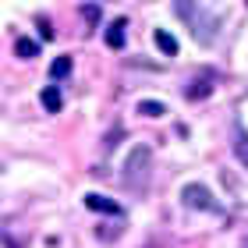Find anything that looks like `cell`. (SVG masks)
Instances as JSON below:
<instances>
[{"instance_id":"6da1fadb","label":"cell","mask_w":248,"mask_h":248,"mask_svg":"<svg viewBox=\"0 0 248 248\" xmlns=\"http://www.w3.org/2000/svg\"><path fill=\"white\" fill-rule=\"evenodd\" d=\"M149 174H153V149L149 145H135L128 153V160H124V174H121L124 188L135 191V195H142V191L149 188Z\"/></svg>"},{"instance_id":"7a4b0ae2","label":"cell","mask_w":248,"mask_h":248,"mask_svg":"<svg viewBox=\"0 0 248 248\" xmlns=\"http://www.w3.org/2000/svg\"><path fill=\"white\" fill-rule=\"evenodd\" d=\"M174 11H177V15H181L185 21H191V32H195V39H199V43H213V32H209V29H217V18H209L202 7L185 4V0H177Z\"/></svg>"},{"instance_id":"3957f363","label":"cell","mask_w":248,"mask_h":248,"mask_svg":"<svg viewBox=\"0 0 248 248\" xmlns=\"http://www.w3.org/2000/svg\"><path fill=\"white\" fill-rule=\"evenodd\" d=\"M181 199H185V206H191V209H202V213H220L217 199H213V191H209L206 185H185Z\"/></svg>"},{"instance_id":"277c9868","label":"cell","mask_w":248,"mask_h":248,"mask_svg":"<svg viewBox=\"0 0 248 248\" xmlns=\"http://www.w3.org/2000/svg\"><path fill=\"white\" fill-rule=\"evenodd\" d=\"M213 85H217V78L213 75H199V78H191V82L185 85V99H206L213 93Z\"/></svg>"},{"instance_id":"5b68a950","label":"cell","mask_w":248,"mask_h":248,"mask_svg":"<svg viewBox=\"0 0 248 248\" xmlns=\"http://www.w3.org/2000/svg\"><path fill=\"white\" fill-rule=\"evenodd\" d=\"M85 206L93 209V213H110V217H117V213H121V202L99 195V191H89V195H85Z\"/></svg>"},{"instance_id":"8992f818","label":"cell","mask_w":248,"mask_h":248,"mask_svg":"<svg viewBox=\"0 0 248 248\" xmlns=\"http://www.w3.org/2000/svg\"><path fill=\"white\" fill-rule=\"evenodd\" d=\"M124 29H128V21H124V18H117L114 25L107 29V46L110 50H121L124 46Z\"/></svg>"},{"instance_id":"52a82bcc","label":"cell","mask_w":248,"mask_h":248,"mask_svg":"<svg viewBox=\"0 0 248 248\" xmlns=\"http://www.w3.org/2000/svg\"><path fill=\"white\" fill-rule=\"evenodd\" d=\"M39 99H43V107H46L50 114H57V110L64 107V99H61V89H57V85H46V89H43V96H39Z\"/></svg>"},{"instance_id":"ba28073f","label":"cell","mask_w":248,"mask_h":248,"mask_svg":"<svg viewBox=\"0 0 248 248\" xmlns=\"http://www.w3.org/2000/svg\"><path fill=\"white\" fill-rule=\"evenodd\" d=\"M156 46H160L167 57H177V39H174L167 29H156Z\"/></svg>"},{"instance_id":"9c48e42d","label":"cell","mask_w":248,"mask_h":248,"mask_svg":"<svg viewBox=\"0 0 248 248\" xmlns=\"http://www.w3.org/2000/svg\"><path fill=\"white\" fill-rule=\"evenodd\" d=\"M15 53H18L21 61H32V57L39 53V43H36V39H29V36H21V39L15 43Z\"/></svg>"},{"instance_id":"30bf717a","label":"cell","mask_w":248,"mask_h":248,"mask_svg":"<svg viewBox=\"0 0 248 248\" xmlns=\"http://www.w3.org/2000/svg\"><path fill=\"white\" fill-rule=\"evenodd\" d=\"M139 114H142V117H163L167 107L156 103V99H142V103H139Z\"/></svg>"},{"instance_id":"8fae6325","label":"cell","mask_w":248,"mask_h":248,"mask_svg":"<svg viewBox=\"0 0 248 248\" xmlns=\"http://www.w3.org/2000/svg\"><path fill=\"white\" fill-rule=\"evenodd\" d=\"M234 156H238V160L245 163V170H248V135H234Z\"/></svg>"},{"instance_id":"7c38bea8","label":"cell","mask_w":248,"mask_h":248,"mask_svg":"<svg viewBox=\"0 0 248 248\" xmlns=\"http://www.w3.org/2000/svg\"><path fill=\"white\" fill-rule=\"evenodd\" d=\"M50 75L53 78H67V75H71V57H57L50 64Z\"/></svg>"},{"instance_id":"4fadbf2b","label":"cell","mask_w":248,"mask_h":248,"mask_svg":"<svg viewBox=\"0 0 248 248\" xmlns=\"http://www.w3.org/2000/svg\"><path fill=\"white\" fill-rule=\"evenodd\" d=\"M99 15H103V11H99V4H85V7H82V18L89 21V25H96Z\"/></svg>"},{"instance_id":"5bb4252c","label":"cell","mask_w":248,"mask_h":248,"mask_svg":"<svg viewBox=\"0 0 248 248\" xmlns=\"http://www.w3.org/2000/svg\"><path fill=\"white\" fill-rule=\"evenodd\" d=\"M39 32H43V39H53V29H50V21H39Z\"/></svg>"},{"instance_id":"9a60e30c","label":"cell","mask_w":248,"mask_h":248,"mask_svg":"<svg viewBox=\"0 0 248 248\" xmlns=\"http://www.w3.org/2000/svg\"><path fill=\"white\" fill-rule=\"evenodd\" d=\"M241 248H248V238H245V241H241Z\"/></svg>"}]
</instances>
